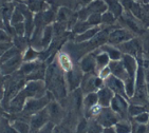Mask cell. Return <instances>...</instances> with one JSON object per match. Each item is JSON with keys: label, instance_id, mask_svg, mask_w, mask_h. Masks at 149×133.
I'll return each instance as SVG.
<instances>
[{"label": "cell", "instance_id": "cell-46", "mask_svg": "<svg viewBox=\"0 0 149 133\" xmlns=\"http://www.w3.org/2000/svg\"><path fill=\"white\" fill-rule=\"evenodd\" d=\"M146 90H147V92H148V94H149V81H147V82H146Z\"/></svg>", "mask_w": 149, "mask_h": 133}, {"label": "cell", "instance_id": "cell-25", "mask_svg": "<svg viewBox=\"0 0 149 133\" xmlns=\"http://www.w3.org/2000/svg\"><path fill=\"white\" fill-rule=\"evenodd\" d=\"M91 28H93V26H90L87 21H78V22H76L74 28H73V32L76 33L77 35H79V34H83L84 32H86L87 30L91 29Z\"/></svg>", "mask_w": 149, "mask_h": 133}, {"label": "cell", "instance_id": "cell-5", "mask_svg": "<svg viewBox=\"0 0 149 133\" xmlns=\"http://www.w3.org/2000/svg\"><path fill=\"white\" fill-rule=\"evenodd\" d=\"M49 104V98L48 96H42L40 98H29L26 101L24 107H23V112L30 113V114H35L47 108Z\"/></svg>", "mask_w": 149, "mask_h": 133}, {"label": "cell", "instance_id": "cell-32", "mask_svg": "<svg viewBox=\"0 0 149 133\" xmlns=\"http://www.w3.org/2000/svg\"><path fill=\"white\" fill-rule=\"evenodd\" d=\"M91 26H98L102 23V14H91L87 19Z\"/></svg>", "mask_w": 149, "mask_h": 133}, {"label": "cell", "instance_id": "cell-2", "mask_svg": "<svg viewBox=\"0 0 149 133\" xmlns=\"http://www.w3.org/2000/svg\"><path fill=\"white\" fill-rule=\"evenodd\" d=\"M133 33L127 29H116L109 33L108 36V42L110 44L120 46V44L127 42V41L133 39Z\"/></svg>", "mask_w": 149, "mask_h": 133}, {"label": "cell", "instance_id": "cell-27", "mask_svg": "<svg viewBox=\"0 0 149 133\" xmlns=\"http://www.w3.org/2000/svg\"><path fill=\"white\" fill-rule=\"evenodd\" d=\"M116 18L112 13H110L109 11L105 12L104 14H102V23L107 24V26H111L113 23H115Z\"/></svg>", "mask_w": 149, "mask_h": 133}, {"label": "cell", "instance_id": "cell-4", "mask_svg": "<svg viewBox=\"0 0 149 133\" xmlns=\"http://www.w3.org/2000/svg\"><path fill=\"white\" fill-rule=\"evenodd\" d=\"M110 108H111V110L113 112L118 114L120 118L126 119L127 115H128V108H129L127 98H125V97L120 95H115L114 94V96H113V98L111 100V104H110Z\"/></svg>", "mask_w": 149, "mask_h": 133}, {"label": "cell", "instance_id": "cell-20", "mask_svg": "<svg viewBox=\"0 0 149 133\" xmlns=\"http://www.w3.org/2000/svg\"><path fill=\"white\" fill-rule=\"evenodd\" d=\"M97 104H98V98H97V93L96 92H92L89 93V94H87L86 97L83 100V106L85 108L86 112H88L91 108H93Z\"/></svg>", "mask_w": 149, "mask_h": 133}, {"label": "cell", "instance_id": "cell-23", "mask_svg": "<svg viewBox=\"0 0 149 133\" xmlns=\"http://www.w3.org/2000/svg\"><path fill=\"white\" fill-rule=\"evenodd\" d=\"M115 128V131L116 133H131V130H132V126L131 124L127 122L126 119L124 121H118L114 126Z\"/></svg>", "mask_w": 149, "mask_h": 133}, {"label": "cell", "instance_id": "cell-6", "mask_svg": "<svg viewBox=\"0 0 149 133\" xmlns=\"http://www.w3.org/2000/svg\"><path fill=\"white\" fill-rule=\"evenodd\" d=\"M104 85L107 88H109L115 95H120L128 99V97L126 95V91H125V82L123 80H120V78L115 77V76H113L111 74L105 79Z\"/></svg>", "mask_w": 149, "mask_h": 133}, {"label": "cell", "instance_id": "cell-41", "mask_svg": "<svg viewBox=\"0 0 149 133\" xmlns=\"http://www.w3.org/2000/svg\"><path fill=\"white\" fill-rule=\"evenodd\" d=\"M51 35H52V29H51V26H49V28H47V29H46V31H45V35H43L42 42H43V44H45V46L49 44L50 38H51Z\"/></svg>", "mask_w": 149, "mask_h": 133}, {"label": "cell", "instance_id": "cell-14", "mask_svg": "<svg viewBox=\"0 0 149 133\" xmlns=\"http://www.w3.org/2000/svg\"><path fill=\"white\" fill-rule=\"evenodd\" d=\"M86 8H87V10L89 11L90 15L104 14L105 12L108 11L105 0H93V1H91L88 6H86Z\"/></svg>", "mask_w": 149, "mask_h": 133}, {"label": "cell", "instance_id": "cell-28", "mask_svg": "<svg viewBox=\"0 0 149 133\" xmlns=\"http://www.w3.org/2000/svg\"><path fill=\"white\" fill-rule=\"evenodd\" d=\"M12 127L14 128L18 133H29L30 128H31L29 125H26V123H21V122H15L14 124L12 125Z\"/></svg>", "mask_w": 149, "mask_h": 133}, {"label": "cell", "instance_id": "cell-38", "mask_svg": "<svg viewBox=\"0 0 149 133\" xmlns=\"http://www.w3.org/2000/svg\"><path fill=\"white\" fill-rule=\"evenodd\" d=\"M4 42H11V37L4 30L0 29V44H4Z\"/></svg>", "mask_w": 149, "mask_h": 133}, {"label": "cell", "instance_id": "cell-37", "mask_svg": "<svg viewBox=\"0 0 149 133\" xmlns=\"http://www.w3.org/2000/svg\"><path fill=\"white\" fill-rule=\"evenodd\" d=\"M76 133H88V122L85 118L79 122L76 129Z\"/></svg>", "mask_w": 149, "mask_h": 133}, {"label": "cell", "instance_id": "cell-24", "mask_svg": "<svg viewBox=\"0 0 149 133\" xmlns=\"http://www.w3.org/2000/svg\"><path fill=\"white\" fill-rule=\"evenodd\" d=\"M143 112H148L146 109V107L144 105H138V104H132L129 105V108H128V114L130 116H132L134 118L135 116L140 115L141 113Z\"/></svg>", "mask_w": 149, "mask_h": 133}, {"label": "cell", "instance_id": "cell-12", "mask_svg": "<svg viewBox=\"0 0 149 133\" xmlns=\"http://www.w3.org/2000/svg\"><path fill=\"white\" fill-rule=\"evenodd\" d=\"M80 70L85 73H92L96 68V55L94 54H88L80 60Z\"/></svg>", "mask_w": 149, "mask_h": 133}, {"label": "cell", "instance_id": "cell-22", "mask_svg": "<svg viewBox=\"0 0 149 133\" xmlns=\"http://www.w3.org/2000/svg\"><path fill=\"white\" fill-rule=\"evenodd\" d=\"M110 58L109 56L107 55L105 52H102L100 54L96 55V68L98 69V72H100V70H103L104 68H106V66H109L110 64Z\"/></svg>", "mask_w": 149, "mask_h": 133}, {"label": "cell", "instance_id": "cell-35", "mask_svg": "<svg viewBox=\"0 0 149 133\" xmlns=\"http://www.w3.org/2000/svg\"><path fill=\"white\" fill-rule=\"evenodd\" d=\"M70 16V11L68 9L61 8L57 13V20L58 21H66Z\"/></svg>", "mask_w": 149, "mask_h": 133}, {"label": "cell", "instance_id": "cell-10", "mask_svg": "<svg viewBox=\"0 0 149 133\" xmlns=\"http://www.w3.org/2000/svg\"><path fill=\"white\" fill-rule=\"evenodd\" d=\"M108 68H109L112 75L120 78V80H123L124 82L127 81L128 79H130L129 76H128V74H127V72H126V70L124 68V64H123V62H122V60L110 61ZM133 80H134V79H133Z\"/></svg>", "mask_w": 149, "mask_h": 133}, {"label": "cell", "instance_id": "cell-34", "mask_svg": "<svg viewBox=\"0 0 149 133\" xmlns=\"http://www.w3.org/2000/svg\"><path fill=\"white\" fill-rule=\"evenodd\" d=\"M134 122L138 123V124H142V125H148V123H149V112H143V113H141L140 115L135 116Z\"/></svg>", "mask_w": 149, "mask_h": 133}, {"label": "cell", "instance_id": "cell-33", "mask_svg": "<svg viewBox=\"0 0 149 133\" xmlns=\"http://www.w3.org/2000/svg\"><path fill=\"white\" fill-rule=\"evenodd\" d=\"M11 22L13 26H14V24H17V23L23 22V15L18 9H16L13 12V15H12V18H11Z\"/></svg>", "mask_w": 149, "mask_h": 133}, {"label": "cell", "instance_id": "cell-44", "mask_svg": "<svg viewBox=\"0 0 149 133\" xmlns=\"http://www.w3.org/2000/svg\"><path fill=\"white\" fill-rule=\"evenodd\" d=\"M135 1H138L142 4H149V0H135Z\"/></svg>", "mask_w": 149, "mask_h": 133}, {"label": "cell", "instance_id": "cell-48", "mask_svg": "<svg viewBox=\"0 0 149 133\" xmlns=\"http://www.w3.org/2000/svg\"><path fill=\"white\" fill-rule=\"evenodd\" d=\"M148 103H149V94H148Z\"/></svg>", "mask_w": 149, "mask_h": 133}, {"label": "cell", "instance_id": "cell-40", "mask_svg": "<svg viewBox=\"0 0 149 133\" xmlns=\"http://www.w3.org/2000/svg\"><path fill=\"white\" fill-rule=\"evenodd\" d=\"M11 48H13L12 42H4V44H0V57L6 52L9 51Z\"/></svg>", "mask_w": 149, "mask_h": 133}, {"label": "cell", "instance_id": "cell-39", "mask_svg": "<svg viewBox=\"0 0 149 133\" xmlns=\"http://www.w3.org/2000/svg\"><path fill=\"white\" fill-rule=\"evenodd\" d=\"M14 29L19 36H22V35L24 34V31H26V26H24L23 22H20V23H17V24H14Z\"/></svg>", "mask_w": 149, "mask_h": 133}, {"label": "cell", "instance_id": "cell-7", "mask_svg": "<svg viewBox=\"0 0 149 133\" xmlns=\"http://www.w3.org/2000/svg\"><path fill=\"white\" fill-rule=\"evenodd\" d=\"M120 50L123 54H126V55H130L132 57L136 58L140 55L141 51H142V46H141L140 41L136 39V38H133L131 40L127 41V42H124V44H120Z\"/></svg>", "mask_w": 149, "mask_h": 133}, {"label": "cell", "instance_id": "cell-26", "mask_svg": "<svg viewBox=\"0 0 149 133\" xmlns=\"http://www.w3.org/2000/svg\"><path fill=\"white\" fill-rule=\"evenodd\" d=\"M38 66H39V64H37L36 62L30 61V62H26V64H23L22 66H21V71H22V73H24V74L28 75V74H32L35 70L37 69Z\"/></svg>", "mask_w": 149, "mask_h": 133}, {"label": "cell", "instance_id": "cell-8", "mask_svg": "<svg viewBox=\"0 0 149 133\" xmlns=\"http://www.w3.org/2000/svg\"><path fill=\"white\" fill-rule=\"evenodd\" d=\"M49 113H48V110L47 108H45L43 110L39 111V112L35 113L33 114L31 117V125L30 127L34 130H39L41 128H43L48 124V121H49Z\"/></svg>", "mask_w": 149, "mask_h": 133}, {"label": "cell", "instance_id": "cell-16", "mask_svg": "<svg viewBox=\"0 0 149 133\" xmlns=\"http://www.w3.org/2000/svg\"><path fill=\"white\" fill-rule=\"evenodd\" d=\"M107 4V9L110 13L114 15L115 18H120L124 13V8L120 0H105Z\"/></svg>", "mask_w": 149, "mask_h": 133}, {"label": "cell", "instance_id": "cell-31", "mask_svg": "<svg viewBox=\"0 0 149 133\" xmlns=\"http://www.w3.org/2000/svg\"><path fill=\"white\" fill-rule=\"evenodd\" d=\"M131 133H149V126L148 125H142L135 123L132 124Z\"/></svg>", "mask_w": 149, "mask_h": 133}, {"label": "cell", "instance_id": "cell-42", "mask_svg": "<svg viewBox=\"0 0 149 133\" xmlns=\"http://www.w3.org/2000/svg\"><path fill=\"white\" fill-rule=\"evenodd\" d=\"M53 127H54V125L52 124V123H48L45 127L41 128L42 131L40 133H53Z\"/></svg>", "mask_w": 149, "mask_h": 133}, {"label": "cell", "instance_id": "cell-49", "mask_svg": "<svg viewBox=\"0 0 149 133\" xmlns=\"http://www.w3.org/2000/svg\"><path fill=\"white\" fill-rule=\"evenodd\" d=\"M148 77H149V71H148Z\"/></svg>", "mask_w": 149, "mask_h": 133}, {"label": "cell", "instance_id": "cell-17", "mask_svg": "<svg viewBox=\"0 0 149 133\" xmlns=\"http://www.w3.org/2000/svg\"><path fill=\"white\" fill-rule=\"evenodd\" d=\"M58 66L63 72H70L73 70V62L67 53H60L58 55Z\"/></svg>", "mask_w": 149, "mask_h": 133}, {"label": "cell", "instance_id": "cell-36", "mask_svg": "<svg viewBox=\"0 0 149 133\" xmlns=\"http://www.w3.org/2000/svg\"><path fill=\"white\" fill-rule=\"evenodd\" d=\"M38 53L35 52L33 49H29L24 54V57H23V60L26 61V62H30V61H33L35 58L37 57Z\"/></svg>", "mask_w": 149, "mask_h": 133}, {"label": "cell", "instance_id": "cell-11", "mask_svg": "<svg viewBox=\"0 0 149 133\" xmlns=\"http://www.w3.org/2000/svg\"><path fill=\"white\" fill-rule=\"evenodd\" d=\"M96 93H97L98 105L102 108H109L112 98L114 96V93L112 92L109 88H107L106 86L100 88Z\"/></svg>", "mask_w": 149, "mask_h": 133}, {"label": "cell", "instance_id": "cell-29", "mask_svg": "<svg viewBox=\"0 0 149 133\" xmlns=\"http://www.w3.org/2000/svg\"><path fill=\"white\" fill-rule=\"evenodd\" d=\"M104 128L95 121H91L88 123V133H102Z\"/></svg>", "mask_w": 149, "mask_h": 133}, {"label": "cell", "instance_id": "cell-45", "mask_svg": "<svg viewBox=\"0 0 149 133\" xmlns=\"http://www.w3.org/2000/svg\"><path fill=\"white\" fill-rule=\"evenodd\" d=\"M81 1H83V2L85 3V4H87V6H88V4H89V3L91 2L92 0H81Z\"/></svg>", "mask_w": 149, "mask_h": 133}, {"label": "cell", "instance_id": "cell-19", "mask_svg": "<svg viewBox=\"0 0 149 133\" xmlns=\"http://www.w3.org/2000/svg\"><path fill=\"white\" fill-rule=\"evenodd\" d=\"M100 31V26H93L91 29L87 30L86 32H84L83 34L77 35V36L75 37V41H76V42H84V41H88V40H90V39H93Z\"/></svg>", "mask_w": 149, "mask_h": 133}, {"label": "cell", "instance_id": "cell-15", "mask_svg": "<svg viewBox=\"0 0 149 133\" xmlns=\"http://www.w3.org/2000/svg\"><path fill=\"white\" fill-rule=\"evenodd\" d=\"M81 70L79 71H76V70H72L70 72L67 73V80H68V84H69V87L71 89H75L79 86V84L81 82V79H83V75H81Z\"/></svg>", "mask_w": 149, "mask_h": 133}, {"label": "cell", "instance_id": "cell-30", "mask_svg": "<svg viewBox=\"0 0 149 133\" xmlns=\"http://www.w3.org/2000/svg\"><path fill=\"white\" fill-rule=\"evenodd\" d=\"M43 3L40 0H26V6L29 8L30 11L38 12L41 10Z\"/></svg>", "mask_w": 149, "mask_h": 133}, {"label": "cell", "instance_id": "cell-13", "mask_svg": "<svg viewBox=\"0 0 149 133\" xmlns=\"http://www.w3.org/2000/svg\"><path fill=\"white\" fill-rule=\"evenodd\" d=\"M21 60H22V58H21V56L19 54V55L14 56V57L9 59L8 61L1 64V68H0L1 69V73L2 74H11V73H13L20 66Z\"/></svg>", "mask_w": 149, "mask_h": 133}, {"label": "cell", "instance_id": "cell-9", "mask_svg": "<svg viewBox=\"0 0 149 133\" xmlns=\"http://www.w3.org/2000/svg\"><path fill=\"white\" fill-rule=\"evenodd\" d=\"M120 60L123 62L124 68L126 70L129 78L135 80V76H136V72H138V68H139V64L138 61H136V58L132 57L130 55L123 54V57H122Z\"/></svg>", "mask_w": 149, "mask_h": 133}, {"label": "cell", "instance_id": "cell-50", "mask_svg": "<svg viewBox=\"0 0 149 133\" xmlns=\"http://www.w3.org/2000/svg\"><path fill=\"white\" fill-rule=\"evenodd\" d=\"M148 126H149V123H148Z\"/></svg>", "mask_w": 149, "mask_h": 133}, {"label": "cell", "instance_id": "cell-21", "mask_svg": "<svg viewBox=\"0 0 149 133\" xmlns=\"http://www.w3.org/2000/svg\"><path fill=\"white\" fill-rule=\"evenodd\" d=\"M47 110H48V113H49L50 118L60 121L63 113H61V109H60L59 105L57 103H50L47 106Z\"/></svg>", "mask_w": 149, "mask_h": 133}, {"label": "cell", "instance_id": "cell-18", "mask_svg": "<svg viewBox=\"0 0 149 133\" xmlns=\"http://www.w3.org/2000/svg\"><path fill=\"white\" fill-rule=\"evenodd\" d=\"M102 51L105 52L107 55L109 56L110 60L111 61H118V60H120L122 57H123V53L120 52V50L114 48V46H107V44H104L102 46Z\"/></svg>", "mask_w": 149, "mask_h": 133}, {"label": "cell", "instance_id": "cell-3", "mask_svg": "<svg viewBox=\"0 0 149 133\" xmlns=\"http://www.w3.org/2000/svg\"><path fill=\"white\" fill-rule=\"evenodd\" d=\"M120 121V117L116 113L111 110V108H103L100 114L97 115L96 122L103 128L106 127H114L115 124Z\"/></svg>", "mask_w": 149, "mask_h": 133}, {"label": "cell", "instance_id": "cell-43", "mask_svg": "<svg viewBox=\"0 0 149 133\" xmlns=\"http://www.w3.org/2000/svg\"><path fill=\"white\" fill-rule=\"evenodd\" d=\"M102 133H116L114 127H106L103 129V132Z\"/></svg>", "mask_w": 149, "mask_h": 133}, {"label": "cell", "instance_id": "cell-47", "mask_svg": "<svg viewBox=\"0 0 149 133\" xmlns=\"http://www.w3.org/2000/svg\"><path fill=\"white\" fill-rule=\"evenodd\" d=\"M145 61H146L147 64H149V54H148V57H147V60H145Z\"/></svg>", "mask_w": 149, "mask_h": 133}, {"label": "cell", "instance_id": "cell-1", "mask_svg": "<svg viewBox=\"0 0 149 133\" xmlns=\"http://www.w3.org/2000/svg\"><path fill=\"white\" fill-rule=\"evenodd\" d=\"M47 85H49L51 91L57 95L58 97H63L66 95V80L63 74V70L57 64H51L46 72Z\"/></svg>", "mask_w": 149, "mask_h": 133}]
</instances>
